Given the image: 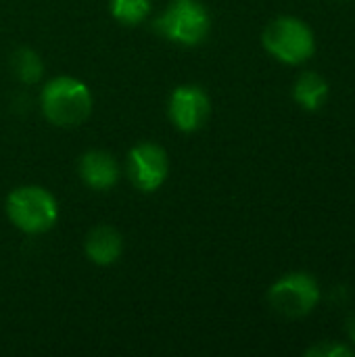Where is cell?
<instances>
[{"instance_id":"cell-11","label":"cell","mask_w":355,"mask_h":357,"mask_svg":"<svg viewBox=\"0 0 355 357\" xmlns=\"http://www.w3.org/2000/svg\"><path fill=\"white\" fill-rule=\"evenodd\" d=\"M10 69L15 77L23 84H36L44 75V63L40 54L31 48H19L10 59Z\"/></svg>"},{"instance_id":"cell-9","label":"cell","mask_w":355,"mask_h":357,"mask_svg":"<svg viewBox=\"0 0 355 357\" xmlns=\"http://www.w3.org/2000/svg\"><path fill=\"white\" fill-rule=\"evenodd\" d=\"M84 251L88 255V259L96 266H111L119 259L121 251H123V241L121 234L111 228V226H96L88 232L86 243H84Z\"/></svg>"},{"instance_id":"cell-6","label":"cell","mask_w":355,"mask_h":357,"mask_svg":"<svg viewBox=\"0 0 355 357\" xmlns=\"http://www.w3.org/2000/svg\"><path fill=\"white\" fill-rule=\"evenodd\" d=\"M128 174L132 184L142 192H155L161 188L169 174L167 153L153 142L136 144L128 153Z\"/></svg>"},{"instance_id":"cell-13","label":"cell","mask_w":355,"mask_h":357,"mask_svg":"<svg viewBox=\"0 0 355 357\" xmlns=\"http://www.w3.org/2000/svg\"><path fill=\"white\" fill-rule=\"evenodd\" d=\"M308 357H354V349L345 347L341 343H320L316 347H310L305 351Z\"/></svg>"},{"instance_id":"cell-5","label":"cell","mask_w":355,"mask_h":357,"mask_svg":"<svg viewBox=\"0 0 355 357\" xmlns=\"http://www.w3.org/2000/svg\"><path fill=\"white\" fill-rule=\"evenodd\" d=\"M268 301L272 310L285 318H303L318 305L320 287L310 274L293 272L270 287Z\"/></svg>"},{"instance_id":"cell-10","label":"cell","mask_w":355,"mask_h":357,"mask_svg":"<svg viewBox=\"0 0 355 357\" xmlns=\"http://www.w3.org/2000/svg\"><path fill=\"white\" fill-rule=\"evenodd\" d=\"M326 96H328V82L316 71L301 73L293 86V98L305 111H318L324 105Z\"/></svg>"},{"instance_id":"cell-1","label":"cell","mask_w":355,"mask_h":357,"mask_svg":"<svg viewBox=\"0 0 355 357\" xmlns=\"http://www.w3.org/2000/svg\"><path fill=\"white\" fill-rule=\"evenodd\" d=\"M44 117L59 128H77L92 111V94L88 86L75 77H52L40 96Z\"/></svg>"},{"instance_id":"cell-8","label":"cell","mask_w":355,"mask_h":357,"mask_svg":"<svg viewBox=\"0 0 355 357\" xmlns=\"http://www.w3.org/2000/svg\"><path fill=\"white\" fill-rule=\"evenodd\" d=\"M80 178L92 190H109L119 182V165L107 151H88L80 157Z\"/></svg>"},{"instance_id":"cell-14","label":"cell","mask_w":355,"mask_h":357,"mask_svg":"<svg viewBox=\"0 0 355 357\" xmlns=\"http://www.w3.org/2000/svg\"><path fill=\"white\" fill-rule=\"evenodd\" d=\"M345 333H347V337L352 339V343H355V314H352V316L345 320Z\"/></svg>"},{"instance_id":"cell-12","label":"cell","mask_w":355,"mask_h":357,"mask_svg":"<svg viewBox=\"0 0 355 357\" xmlns=\"http://www.w3.org/2000/svg\"><path fill=\"white\" fill-rule=\"evenodd\" d=\"M111 15L123 25H138L151 15V0H111Z\"/></svg>"},{"instance_id":"cell-3","label":"cell","mask_w":355,"mask_h":357,"mask_svg":"<svg viewBox=\"0 0 355 357\" xmlns=\"http://www.w3.org/2000/svg\"><path fill=\"white\" fill-rule=\"evenodd\" d=\"M153 27L176 44L197 46L207 38L211 17L199 0H172Z\"/></svg>"},{"instance_id":"cell-7","label":"cell","mask_w":355,"mask_h":357,"mask_svg":"<svg viewBox=\"0 0 355 357\" xmlns=\"http://www.w3.org/2000/svg\"><path fill=\"white\" fill-rule=\"evenodd\" d=\"M211 111L209 96L199 86H178L169 96V119L180 132H197L205 126Z\"/></svg>"},{"instance_id":"cell-2","label":"cell","mask_w":355,"mask_h":357,"mask_svg":"<svg viewBox=\"0 0 355 357\" xmlns=\"http://www.w3.org/2000/svg\"><path fill=\"white\" fill-rule=\"evenodd\" d=\"M6 215L21 232L44 234L59 220V203L42 186H21L6 197Z\"/></svg>"},{"instance_id":"cell-4","label":"cell","mask_w":355,"mask_h":357,"mask_svg":"<svg viewBox=\"0 0 355 357\" xmlns=\"http://www.w3.org/2000/svg\"><path fill=\"white\" fill-rule=\"evenodd\" d=\"M262 42L272 56H276L287 65L305 63L316 50L314 31L301 19L287 17V15L268 23Z\"/></svg>"}]
</instances>
